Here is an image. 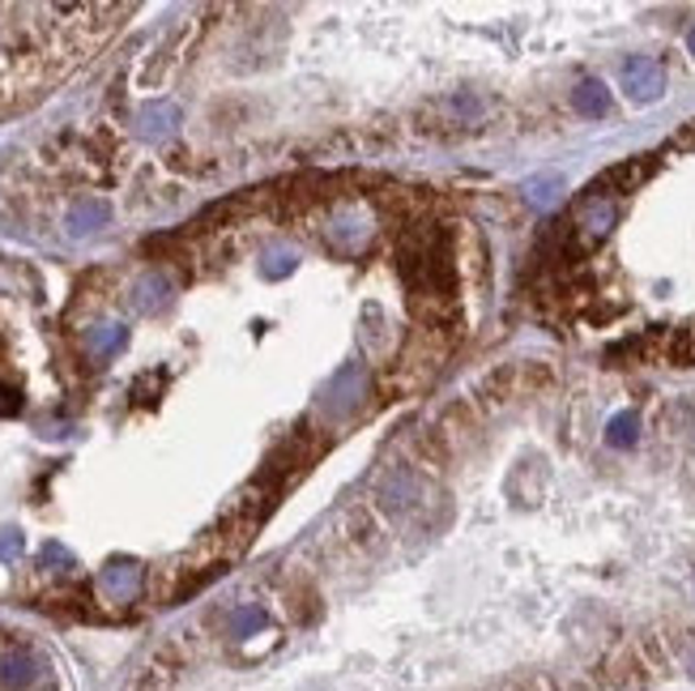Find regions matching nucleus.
<instances>
[{
    "mask_svg": "<svg viewBox=\"0 0 695 691\" xmlns=\"http://www.w3.org/2000/svg\"><path fill=\"white\" fill-rule=\"evenodd\" d=\"M614 218H619V206H614V197L610 192H598V188H589V197L576 206L572 213V231L580 235L585 243H598L614 227Z\"/></svg>",
    "mask_w": 695,
    "mask_h": 691,
    "instance_id": "nucleus-1",
    "label": "nucleus"
},
{
    "mask_svg": "<svg viewBox=\"0 0 695 691\" xmlns=\"http://www.w3.org/2000/svg\"><path fill=\"white\" fill-rule=\"evenodd\" d=\"M623 91L632 94L635 103H653L665 91V69L649 56H632L623 64Z\"/></svg>",
    "mask_w": 695,
    "mask_h": 691,
    "instance_id": "nucleus-2",
    "label": "nucleus"
},
{
    "mask_svg": "<svg viewBox=\"0 0 695 691\" xmlns=\"http://www.w3.org/2000/svg\"><path fill=\"white\" fill-rule=\"evenodd\" d=\"M572 107L580 116H606L610 112V94L602 82H580L572 91Z\"/></svg>",
    "mask_w": 695,
    "mask_h": 691,
    "instance_id": "nucleus-3",
    "label": "nucleus"
},
{
    "mask_svg": "<svg viewBox=\"0 0 695 691\" xmlns=\"http://www.w3.org/2000/svg\"><path fill=\"white\" fill-rule=\"evenodd\" d=\"M635 427H640V419H635L632 410H623L619 419L610 422V431H606V440H610L614 449H628V444H632V440H635Z\"/></svg>",
    "mask_w": 695,
    "mask_h": 691,
    "instance_id": "nucleus-4",
    "label": "nucleus"
},
{
    "mask_svg": "<svg viewBox=\"0 0 695 691\" xmlns=\"http://www.w3.org/2000/svg\"><path fill=\"white\" fill-rule=\"evenodd\" d=\"M529 197H534L538 206H550V201L559 197V180H555V176H550V180H534L529 184Z\"/></svg>",
    "mask_w": 695,
    "mask_h": 691,
    "instance_id": "nucleus-5",
    "label": "nucleus"
},
{
    "mask_svg": "<svg viewBox=\"0 0 695 691\" xmlns=\"http://www.w3.org/2000/svg\"><path fill=\"white\" fill-rule=\"evenodd\" d=\"M687 670H692V679H695V649L687 653Z\"/></svg>",
    "mask_w": 695,
    "mask_h": 691,
    "instance_id": "nucleus-6",
    "label": "nucleus"
},
{
    "mask_svg": "<svg viewBox=\"0 0 695 691\" xmlns=\"http://www.w3.org/2000/svg\"><path fill=\"white\" fill-rule=\"evenodd\" d=\"M687 43H692V52H695V27H692V34H687Z\"/></svg>",
    "mask_w": 695,
    "mask_h": 691,
    "instance_id": "nucleus-7",
    "label": "nucleus"
}]
</instances>
